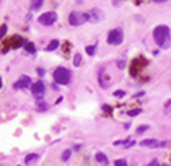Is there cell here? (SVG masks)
Masks as SVG:
<instances>
[{
	"label": "cell",
	"instance_id": "cell-1",
	"mask_svg": "<svg viewBox=\"0 0 171 166\" xmlns=\"http://www.w3.org/2000/svg\"><path fill=\"white\" fill-rule=\"evenodd\" d=\"M153 39H155V42L161 47V49L169 47V44H171V31H169V28L165 26V25L156 26L153 30Z\"/></svg>",
	"mask_w": 171,
	"mask_h": 166
},
{
	"label": "cell",
	"instance_id": "cell-2",
	"mask_svg": "<svg viewBox=\"0 0 171 166\" xmlns=\"http://www.w3.org/2000/svg\"><path fill=\"white\" fill-rule=\"evenodd\" d=\"M52 75H54V82L57 85H67L70 82V78H72V72L65 67H57Z\"/></svg>",
	"mask_w": 171,
	"mask_h": 166
},
{
	"label": "cell",
	"instance_id": "cell-3",
	"mask_svg": "<svg viewBox=\"0 0 171 166\" xmlns=\"http://www.w3.org/2000/svg\"><path fill=\"white\" fill-rule=\"evenodd\" d=\"M124 41V33H122L121 28H116V30H111L108 33V44L111 46H119Z\"/></svg>",
	"mask_w": 171,
	"mask_h": 166
},
{
	"label": "cell",
	"instance_id": "cell-4",
	"mask_svg": "<svg viewBox=\"0 0 171 166\" xmlns=\"http://www.w3.org/2000/svg\"><path fill=\"white\" fill-rule=\"evenodd\" d=\"M85 21H88V15L87 13H80V12H72L69 16V23L72 26H80Z\"/></svg>",
	"mask_w": 171,
	"mask_h": 166
},
{
	"label": "cell",
	"instance_id": "cell-5",
	"mask_svg": "<svg viewBox=\"0 0 171 166\" xmlns=\"http://www.w3.org/2000/svg\"><path fill=\"white\" fill-rule=\"evenodd\" d=\"M57 21V13L55 12H47V13H42L39 16V23L42 26H51Z\"/></svg>",
	"mask_w": 171,
	"mask_h": 166
},
{
	"label": "cell",
	"instance_id": "cell-6",
	"mask_svg": "<svg viewBox=\"0 0 171 166\" xmlns=\"http://www.w3.org/2000/svg\"><path fill=\"white\" fill-rule=\"evenodd\" d=\"M30 87H33V85H31V78L26 77V75H23L18 82L13 83V90H25V88H30Z\"/></svg>",
	"mask_w": 171,
	"mask_h": 166
},
{
	"label": "cell",
	"instance_id": "cell-7",
	"mask_svg": "<svg viewBox=\"0 0 171 166\" xmlns=\"http://www.w3.org/2000/svg\"><path fill=\"white\" fill-rule=\"evenodd\" d=\"M87 15H88V21H91V23H98V21L103 20V12L99 10V8H93V10H90Z\"/></svg>",
	"mask_w": 171,
	"mask_h": 166
},
{
	"label": "cell",
	"instance_id": "cell-8",
	"mask_svg": "<svg viewBox=\"0 0 171 166\" xmlns=\"http://www.w3.org/2000/svg\"><path fill=\"white\" fill-rule=\"evenodd\" d=\"M44 88H46L44 83H42V82H37V83H34V85L31 87V91H33V94H34L36 98H41L42 94H44Z\"/></svg>",
	"mask_w": 171,
	"mask_h": 166
},
{
	"label": "cell",
	"instance_id": "cell-9",
	"mask_svg": "<svg viewBox=\"0 0 171 166\" xmlns=\"http://www.w3.org/2000/svg\"><path fill=\"white\" fill-rule=\"evenodd\" d=\"M142 147H150V148H155V147H161V142H158L156 139H145L140 142Z\"/></svg>",
	"mask_w": 171,
	"mask_h": 166
},
{
	"label": "cell",
	"instance_id": "cell-10",
	"mask_svg": "<svg viewBox=\"0 0 171 166\" xmlns=\"http://www.w3.org/2000/svg\"><path fill=\"white\" fill-rule=\"evenodd\" d=\"M42 3H44V0H31L30 10H31V12H37V10L42 7Z\"/></svg>",
	"mask_w": 171,
	"mask_h": 166
},
{
	"label": "cell",
	"instance_id": "cell-11",
	"mask_svg": "<svg viewBox=\"0 0 171 166\" xmlns=\"http://www.w3.org/2000/svg\"><path fill=\"white\" fill-rule=\"evenodd\" d=\"M94 158H96L98 163H101V164H104V166H106V164L109 163V161H108V156L104 155V153H101V151H98V153L94 155Z\"/></svg>",
	"mask_w": 171,
	"mask_h": 166
},
{
	"label": "cell",
	"instance_id": "cell-12",
	"mask_svg": "<svg viewBox=\"0 0 171 166\" xmlns=\"http://www.w3.org/2000/svg\"><path fill=\"white\" fill-rule=\"evenodd\" d=\"M37 158H39V153H30V155H26L25 163H26V164H30V163H33V161H36Z\"/></svg>",
	"mask_w": 171,
	"mask_h": 166
},
{
	"label": "cell",
	"instance_id": "cell-13",
	"mask_svg": "<svg viewBox=\"0 0 171 166\" xmlns=\"http://www.w3.org/2000/svg\"><path fill=\"white\" fill-rule=\"evenodd\" d=\"M57 47H59V41H57V39H54V41H51L49 44H47L46 51H47V52H52V51H55Z\"/></svg>",
	"mask_w": 171,
	"mask_h": 166
},
{
	"label": "cell",
	"instance_id": "cell-14",
	"mask_svg": "<svg viewBox=\"0 0 171 166\" xmlns=\"http://www.w3.org/2000/svg\"><path fill=\"white\" fill-rule=\"evenodd\" d=\"M25 49L30 52V54H34L36 52V49H34V44H33V42H26L25 44Z\"/></svg>",
	"mask_w": 171,
	"mask_h": 166
},
{
	"label": "cell",
	"instance_id": "cell-15",
	"mask_svg": "<svg viewBox=\"0 0 171 166\" xmlns=\"http://www.w3.org/2000/svg\"><path fill=\"white\" fill-rule=\"evenodd\" d=\"M73 65H77V67H78V65H82V55H80V54L73 55Z\"/></svg>",
	"mask_w": 171,
	"mask_h": 166
},
{
	"label": "cell",
	"instance_id": "cell-16",
	"mask_svg": "<svg viewBox=\"0 0 171 166\" xmlns=\"http://www.w3.org/2000/svg\"><path fill=\"white\" fill-rule=\"evenodd\" d=\"M47 104L44 103V101H37V109H39V111H47Z\"/></svg>",
	"mask_w": 171,
	"mask_h": 166
},
{
	"label": "cell",
	"instance_id": "cell-17",
	"mask_svg": "<svg viewBox=\"0 0 171 166\" xmlns=\"http://www.w3.org/2000/svg\"><path fill=\"white\" fill-rule=\"evenodd\" d=\"M70 153H72V150H65L62 153V161H67L70 158Z\"/></svg>",
	"mask_w": 171,
	"mask_h": 166
},
{
	"label": "cell",
	"instance_id": "cell-18",
	"mask_svg": "<svg viewBox=\"0 0 171 166\" xmlns=\"http://www.w3.org/2000/svg\"><path fill=\"white\" fill-rule=\"evenodd\" d=\"M140 112H142L140 109H132V111H129V112H127V114H129L130 117H135V116H139Z\"/></svg>",
	"mask_w": 171,
	"mask_h": 166
},
{
	"label": "cell",
	"instance_id": "cell-19",
	"mask_svg": "<svg viewBox=\"0 0 171 166\" xmlns=\"http://www.w3.org/2000/svg\"><path fill=\"white\" fill-rule=\"evenodd\" d=\"M114 166H127V161L126 160H116L114 161Z\"/></svg>",
	"mask_w": 171,
	"mask_h": 166
},
{
	"label": "cell",
	"instance_id": "cell-20",
	"mask_svg": "<svg viewBox=\"0 0 171 166\" xmlns=\"http://www.w3.org/2000/svg\"><path fill=\"white\" fill-rule=\"evenodd\" d=\"M147 130H148V125H140L139 127V129H137V134H144V132H147Z\"/></svg>",
	"mask_w": 171,
	"mask_h": 166
},
{
	"label": "cell",
	"instance_id": "cell-21",
	"mask_svg": "<svg viewBox=\"0 0 171 166\" xmlns=\"http://www.w3.org/2000/svg\"><path fill=\"white\" fill-rule=\"evenodd\" d=\"M87 54L88 55H94V46H87Z\"/></svg>",
	"mask_w": 171,
	"mask_h": 166
},
{
	"label": "cell",
	"instance_id": "cell-22",
	"mask_svg": "<svg viewBox=\"0 0 171 166\" xmlns=\"http://www.w3.org/2000/svg\"><path fill=\"white\" fill-rule=\"evenodd\" d=\"M114 96H116V98H122V96H124V91H122V90H117V91H114Z\"/></svg>",
	"mask_w": 171,
	"mask_h": 166
},
{
	"label": "cell",
	"instance_id": "cell-23",
	"mask_svg": "<svg viewBox=\"0 0 171 166\" xmlns=\"http://www.w3.org/2000/svg\"><path fill=\"white\" fill-rule=\"evenodd\" d=\"M5 33H7V25H3V26H2V30H0V39H2L3 36H5Z\"/></svg>",
	"mask_w": 171,
	"mask_h": 166
},
{
	"label": "cell",
	"instance_id": "cell-24",
	"mask_svg": "<svg viewBox=\"0 0 171 166\" xmlns=\"http://www.w3.org/2000/svg\"><path fill=\"white\" fill-rule=\"evenodd\" d=\"M117 67H119V69H124V67H126V62H124V60H119V62H117Z\"/></svg>",
	"mask_w": 171,
	"mask_h": 166
},
{
	"label": "cell",
	"instance_id": "cell-25",
	"mask_svg": "<svg viewBox=\"0 0 171 166\" xmlns=\"http://www.w3.org/2000/svg\"><path fill=\"white\" fill-rule=\"evenodd\" d=\"M36 72H37V75H39V77H42V75H44V69H37Z\"/></svg>",
	"mask_w": 171,
	"mask_h": 166
},
{
	"label": "cell",
	"instance_id": "cell-26",
	"mask_svg": "<svg viewBox=\"0 0 171 166\" xmlns=\"http://www.w3.org/2000/svg\"><path fill=\"white\" fill-rule=\"evenodd\" d=\"M148 166H158V161H156V160H153V161H151V163H150Z\"/></svg>",
	"mask_w": 171,
	"mask_h": 166
},
{
	"label": "cell",
	"instance_id": "cell-27",
	"mask_svg": "<svg viewBox=\"0 0 171 166\" xmlns=\"http://www.w3.org/2000/svg\"><path fill=\"white\" fill-rule=\"evenodd\" d=\"M153 2H156V3H163V2H168V0H153Z\"/></svg>",
	"mask_w": 171,
	"mask_h": 166
},
{
	"label": "cell",
	"instance_id": "cell-28",
	"mask_svg": "<svg viewBox=\"0 0 171 166\" xmlns=\"http://www.w3.org/2000/svg\"><path fill=\"white\" fill-rule=\"evenodd\" d=\"M0 88H2V78H0Z\"/></svg>",
	"mask_w": 171,
	"mask_h": 166
}]
</instances>
